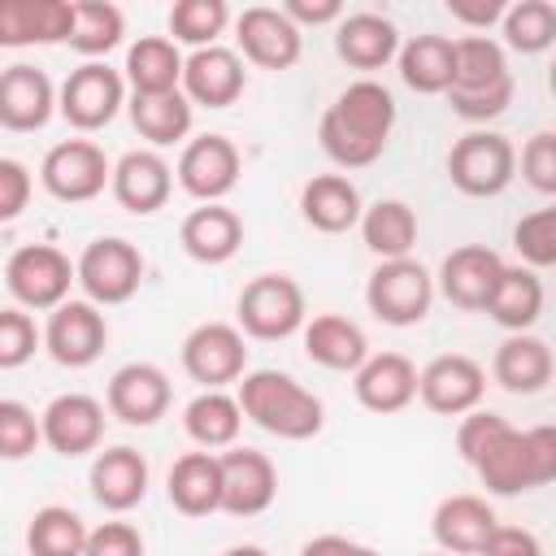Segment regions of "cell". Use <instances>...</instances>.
I'll list each match as a JSON object with an SVG mask.
<instances>
[{
    "mask_svg": "<svg viewBox=\"0 0 556 556\" xmlns=\"http://www.w3.org/2000/svg\"><path fill=\"white\" fill-rule=\"evenodd\" d=\"M456 452L478 473V482L500 500L539 491L556 478V430L552 426L517 430L508 426V417L491 408H473L460 417Z\"/></svg>",
    "mask_w": 556,
    "mask_h": 556,
    "instance_id": "obj_1",
    "label": "cell"
},
{
    "mask_svg": "<svg viewBox=\"0 0 556 556\" xmlns=\"http://www.w3.org/2000/svg\"><path fill=\"white\" fill-rule=\"evenodd\" d=\"M395 130V96L378 78L348 83L317 122V143L339 169L374 165Z\"/></svg>",
    "mask_w": 556,
    "mask_h": 556,
    "instance_id": "obj_2",
    "label": "cell"
},
{
    "mask_svg": "<svg viewBox=\"0 0 556 556\" xmlns=\"http://www.w3.org/2000/svg\"><path fill=\"white\" fill-rule=\"evenodd\" d=\"M452 113L482 126L513 104V70L508 52L491 35H460L452 39V87L443 91Z\"/></svg>",
    "mask_w": 556,
    "mask_h": 556,
    "instance_id": "obj_3",
    "label": "cell"
},
{
    "mask_svg": "<svg viewBox=\"0 0 556 556\" xmlns=\"http://www.w3.org/2000/svg\"><path fill=\"white\" fill-rule=\"evenodd\" d=\"M235 400H239L243 421H252L256 430H265L274 439H287V443H304V439L321 434V426H326V404L282 369H248L239 378Z\"/></svg>",
    "mask_w": 556,
    "mask_h": 556,
    "instance_id": "obj_4",
    "label": "cell"
},
{
    "mask_svg": "<svg viewBox=\"0 0 556 556\" xmlns=\"http://www.w3.org/2000/svg\"><path fill=\"white\" fill-rule=\"evenodd\" d=\"M235 317H239V334L243 339L278 343V339H291L295 330H304L308 304H304V291H300V282L291 274H256L239 291Z\"/></svg>",
    "mask_w": 556,
    "mask_h": 556,
    "instance_id": "obj_5",
    "label": "cell"
},
{
    "mask_svg": "<svg viewBox=\"0 0 556 556\" xmlns=\"http://www.w3.org/2000/svg\"><path fill=\"white\" fill-rule=\"evenodd\" d=\"M74 282L83 287L87 304L117 308V304L135 300V291L143 287V252L122 235H100L78 252Z\"/></svg>",
    "mask_w": 556,
    "mask_h": 556,
    "instance_id": "obj_6",
    "label": "cell"
},
{
    "mask_svg": "<svg viewBox=\"0 0 556 556\" xmlns=\"http://www.w3.org/2000/svg\"><path fill=\"white\" fill-rule=\"evenodd\" d=\"M447 178L460 195L491 200L517 178V148L500 130H469L447 152Z\"/></svg>",
    "mask_w": 556,
    "mask_h": 556,
    "instance_id": "obj_7",
    "label": "cell"
},
{
    "mask_svg": "<svg viewBox=\"0 0 556 556\" xmlns=\"http://www.w3.org/2000/svg\"><path fill=\"white\" fill-rule=\"evenodd\" d=\"M365 304L382 326H395V330L417 326L434 304V274L413 256L378 261V269L365 282Z\"/></svg>",
    "mask_w": 556,
    "mask_h": 556,
    "instance_id": "obj_8",
    "label": "cell"
},
{
    "mask_svg": "<svg viewBox=\"0 0 556 556\" xmlns=\"http://www.w3.org/2000/svg\"><path fill=\"white\" fill-rule=\"evenodd\" d=\"M4 287L17 308L26 313H52L70 300L74 287V261L52 243H26L4 261Z\"/></svg>",
    "mask_w": 556,
    "mask_h": 556,
    "instance_id": "obj_9",
    "label": "cell"
},
{
    "mask_svg": "<svg viewBox=\"0 0 556 556\" xmlns=\"http://www.w3.org/2000/svg\"><path fill=\"white\" fill-rule=\"evenodd\" d=\"M122 104H126V78L104 61H83L56 87V113L83 135L104 130L122 113Z\"/></svg>",
    "mask_w": 556,
    "mask_h": 556,
    "instance_id": "obj_10",
    "label": "cell"
},
{
    "mask_svg": "<svg viewBox=\"0 0 556 556\" xmlns=\"http://www.w3.org/2000/svg\"><path fill=\"white\" fill-rule=\"evenodd\" d=\"M109 174H113V161L91 139H61L39 161V182L61 204H87V200L104 195Z\"/></svg>",
    "mask_w": 556,
    "mask_h": 556,
    "instance_id": "obj_11",
    "label": "cell"
},
{
    "mask_svg": "<svg viewBox=\"0 0 556 556\" xmlns=\"http://www.w3.org/2000/svg\"><path fill=\"white\" fill-rule=\"evenodd\" d=\"M182 369L204 391H226L248 374V343L230 321H200L182 339Z\"/></svg>",
    "mask_w": 556,
    "mask_h": 556,
    "instance_id": "obj_12",
    "label": "cell"
},
{
    "mask_svg": "<svg viewBox=\"0 0 556 556\" xmlns=\"http://www.w3.org/2000/svg\"><path fill=\"white\" fill-rule=\"evenodd\" d=\"M239 169H243V156H239V148L226 135H195V139L182 143L178 165H174V178H178V187L191 200L222 204L235 191Z\"/></svg>",
    "mask_w": 556,
    "mask_h": 556,
    "instance_id": "obj_13",
    "label": "cell"
},
{
    "mask_svg": "<svg viewBox=\"0 0 556 556\" xmlns=\"http://www.w3.org/2000/svg\"><path fill=\"white\" fill-rule=\"evenodd\" d=\"M486 395V369L465 352H443L417 369V400L439 417H465Z\"/></svg>",
    "mask_w": 556,
    "mask_h": 556,
    "instance_id": "obj_14",
    "label": "cell"
},
{
    "mask_svg": "<svg viewBox=\"0 0 556 556\" xmlns=\"http://www.w3.org/2000/svg\"><path fill=\"white\" fill-rule=\"evenodd\" d=\"M169 400H174V387H169V374L152 361H130L122 369H113L109 387H104V408L109 417H117L122 426H156L165 413H169Z\"/></svg>",
    "mask_w": 556,
    "mask_h": 556,
    "instance_id": "obj_15",
    "label": "cell"
},
{
    "mask_svg": "<svg viewBox=\"0 0 556 556\" xmlns=\"http://www.w3.org/2000/svg\"><path fill=\"white\" fill-rule=\"evenodd\" d=\"M39 434H43V447H52L65 460L100 452V443H104V404L87 391H65V395L43 404Z\"/></svg>",
    "mask_w": 556,
    "mask_h": 556,
    "instance_id": "obj_16",
    "label": "cell"
},
{
    "mask_svg": "<svg viewBox=\"0 0 556 556\" xmlns=\"http://www.w3.org/2000/svg\"><path fill=\"white\" fill-rule=\"evenodd\" d=\"M235 43H239V61L256 70H291L304 52V30L291 26L282 9L252 4L235 17Z\"/></svg>",
    "mask_w": 556,
    "mask_h": 556,
    "instance_id": "obj_17",
    "label": "cell"
},
{
    "mask_svg": "<svg viewBox=\"0 0 556 556\" xmlns=\"http://www.w3.org/2000/svg\"><path fill=\"white\" fill-rule=\"evenodd\" d=\"M43 334V348L56 365L65 369H87L100 361L104 343H109V321L96 304L87 300H65L48 313V326L39 330Z\"/></svg>",
    "mask_w": 556,
    "mask_h": 556,
    "instance_id": "obj_18",
    "label": "cell"
},
{
    "mask_svg": "<svg viewBox=\"0 0 556 556\" xmlns=\"http://www.w3.org/2000/svg\"><path fill=\"white\" fill-rule=\"evenodd\" d=\"M504 274V256L486 243H465V248H452L434 274V295H443L452 308H465V313H482L495 282Z\"/></svg>",
    "mask_w": 556,
    "mask_h": 556,
    "instance_id": "obj_19",
    "label": "cell"
},
{
    "mask_svg": "<svg viewBox=\"0 0 556 556\" xmlns=\"http://www.w3.org/2000/svg\"><path fill=\"white\" fill-rule=\"evenodd\" d=\"M222 469V508L230 517H261L278 500V469L265 452L256 447H226L217 456Z\"/></svg>",
    "mask_w": 556,
    "mask_h": 556,
    "instance_id": "obj_20",
    "label": "cell"
},
{
    "mask_svg": "<svg viewBox=\"0 0 556 556\" xmlns=\"http://www.w3.org/2000/svg\"><path fill=\"white\" fill-rule=\"evenodd\" d=\"M109 191L113 200L135 213V217H152L169 204V191H174V169L161 152L152 148H130L113 161V174H109Z\"/></svg>",
    "mask_w": 556,
    "mask_h": 556,
    "instance_id": "obj_21",
    "label": "cell"
},
{
    "mask_svg": "<svg viewBox=\"0 0 556 556\" xmlns=\"http://www.w3.org/2000/svg\"><path fill=\"white\" fill-rule=\"evenodd\" d=\"M243 87H248V70H243V61H239L235 48L213 43V48H195V52L182 56V83H178V91L191 100V109L195 104H204V109H230L243 96Z\"/></svg>",
    "mask_w": 556,
    "mask_h": 556,
    "instance_id": "obj_22",
    "label": "cell"
},
{
    "mask_svg": "<svg viewBox=\"0 0 556 556\" xmlns=\"http://www.w3.org/2000/svg\"><path fill=\"white\" fill-rule=\"evenodd\" d=\"M352 395L365 413H404L417 400V365L404 352H369L352 374Z\"/></svg>",
    "mask_w": 556,
    "mask_h": 556,
    "instance_id": "obj_23",
    "label": "cell"
},
{
    "mask_svg": "<svg viewBox=\"0 0 556 556\" xmlns=\"http://www.w3.org/2000/svg\"><path fill=\"white\" fill-rule=\"evenodd\" d=\"M56 113V87L39 65H9L0 70V126L13 135H35Z\"/></svg>",
    "mask_w": 556,
    "mask_h": 556,
    "instance_id": "obj_24",
    "label": "cell"
},
{
    "mask_svg": "<svg viewBox=\"0 0 556 556\" xmlns=\"http://www.w3.org/2000/svg\"><path fill=\"white\" fill-rule=\"evenodd\" d=\"M148 460L143 452L117 443V447H104L96 452L91 469H87V486H91V500L104 508V513H130L143 504L148 495Z\"/></svg>",
    "mask_w": 556,
    "mask_h": 556,
    "instance_id": "obj_25",
    "label": "cell"
},
{
    "mask_svg": "<svg viewBox=\"0 0 556 556\" xmlns=\"http://www.w3.org/2000/svg\"><path fill=\"white\" fill-rule=\"evenodd\" d=\"M495 526L500 517L482 495H447L434 504V517H430V534L447 556H482Z\"/></svg>",
    "mask_w": 556,
    "mask_h": 556,
    "instance_id": "obj_26",
    "label": "cell"
},
{
    "mask_svg": "<svg viewBox=\"0 0 556 556\" xmlns=\"http://www.w3.org/2000/svg\"><path fill=\"white\" fill-rule=\"evenodd\" d=\"M74 26V0H0V48L65 43Z\"/></svg>",
    "mask_w": 556,
    "mask_h": 556,
    "instance_id": "obj_27",
    "label": "cell"
},
{
    "mask_svg": "<svg viewBox=\"0 0 556 556\" xmlns=\"http://www.w3.org/2000/svg\"><path fill=\"white\" fill-rule=\"evenodd\" d=\"M400 52V30L382 13H343L334 22V56L352 70H382Z\"/></svg>",
    "mask_w": 556,
    "mask_h": 556,
    "instance_id": "obj_28",
    "label": "cell"
},
{
    "mask_svg": "<svg viewBox=\"0 0 556 556\" xmlns=\"http://www.w3.org/2000/svg\"><path fill=\"white\" fill-rule=\"evenodd\" d=\"M178 243L195 265H226L243 248V217L226 204H200L182 217Z\"/></svg>",
    "mask_w": 556,
    "mask_h": 556,
    "instance_id": "obj_29",
    "label": "cell"
},
{
    "mask_svg": "<svg viewBox=\"0 0 556 556\" xmlns=\"http://www.w3.org/2000/svg\"><path fill=\"white\" fill-rule=\"evenodd\" d=\"M552 374H556L552 348H547V339H539L530 330L526 334H508L491 356V378L508 395H539V391H547Z\"/></svg>",
    "mask_w": 556,
    "mask_h": 556,
    "instance_id": "obj_30",
    "label": "cell"
},
{
    "mask_svg": "<svg viewBox=\"0 0 556 556\" xmlns=\"http://www.w3.org/2000/svg\"><path fill=\"white\" fill-rule=\"evenodd\" d=\"M365 200L348 174H313L300 187V217L321 235H343L361 222Z\"/></svg>",
    "mask_w": 556,
    "mask_h": 556,
    "instance_id": "obj_31",
    "label": "cell"
},
{
    "mask_svg": "<svg viewBox=\"0 0 556 556\" xmlns=\"http://www.w3.org/2000/svg\"><path fill=\"white\" fill-rule=\"evenodd\" d=\"M304 356L321 369H334V374H356L361 361L369 356V339L365 330L343 317V313H317L304 321Z\"/></svg>",
    "mask_w": 556,
    "mask_h": 556,
    "instance_id": "obj_32",
    "label": "cell"
},
{
    "mask_svg": "<svg viewBox=\"0 0 556 556\" xmlns=\"http://www.w3.org/2000/svg\"><path fill=\"white\" fill-rule=\"evenodd\" d=\"M122 78L130 87V96H165L178 91L182 83V52L169 35H139L126 48V65Z\"/></svg>",
    "mask_w": 556,
    "mask_h": 556,
    "instance_id": "obj_33",
    "label": "cell"
},
{
    "mask_svg": "<svg viewBox=\"0 0 556 556\" xmlns=\"http://www.w3.org/2000/svg\"><path fill=\"white\" fill-rule=\"evenodd\" d=\"M543 300H547V291H543V278L534 269L504 265V274H500V282H495V291H491L482 313L495 326H504L508 334H526L543 317Z\"/></svg>",
    "mask_w": 556,
    "mask_h": 556,
    "instance_id": "obj_34",
    "label": "cell"
},
{
    "mask_svg": "<svg viewBox=\"0 0 556 556\" xmlns=\"http://www.w3.org/2000/svg\"><path fill=\"white\" fill-rule=\"evenodd\" d=\"M165 495L182 517H208L222 508V469L213 452H187L169 465Z\"/></svg>",
    "mask_w": 556,
    "mask_h": 556,
    "instance_id": "obj_35",
    "label": "cell"
},
{
    "mask_svg": "<svg viewBox=\"0 0 556 556\" xmlns=\"http://www.w3.org/2000/svg\"><path fill=\"white\" fill-rule=\"evenodd\" d=\"M130 126L139 130V139H148L152 152L161 148H174V143H187L191 135V122H195V109L182 91H165V96H130Z\"/></svg>",
    "mask_w": 556,
    "mask_h": 556,
    "instance_id": "obj_36",
    "label": "cell"
},
{
    "mask_svg": "<svg viewBox=\"0 0 556 556\" xmlns=\"http://www.w3.org/2000/svg\"><path fill=\"white\" fill-rule=\"evenodd\" d=\"M400 78L417 96H443L452 87V39L447 35H413L395 52Z\"/></svg>",
    "mask_w": 556,
    "mask_h": 556,
    "instance_id": "obj_37",
    "label": "cell"
},
{
    "mask_svg": "<svg viewBox=\"0 0 556 556\" xmlns=\"http://www.w3.org/2000/svg\"><path fill=\"white\" fill-rule=\"evenodd\" d=\"M361 239L378 261H404L417 248V213L404 200H374L361 213Z\"/></svg>",
    "mask_w": 556,
    "mask_h": 556,
    "instance_id": "obj_38",
    "label": "cell"
},
{
    "mask_svg": "<svg viewBox=\"0 0 556 556\" xmlns=\"http://www.w3.org/2000/svg\"><path fill=\"white\" fill-rule=\"evenodd\" d=\"M182 430L200 452H217V447H235L239 430H243V413L239 400L226 391H200L187 408H182Z\"/></svg>",
    "mask_w": 556,
    "mask_h": 556,
    "instance_id": "obj_39",
    "label": "cell"
},
{
    "mask_svg": "<svg viewBox=\"0 0 556 556\" xmlns=\"http://www.w3.org/2000/svg\"><path fill=\"white\" fill-rule=\"evenodd\" d=\"M126 39V13L109 0H74V26H70V48L87 61L109 56Z\"/></svg>",
    "mask_w": 556,
    "mask_h": 556,
    "instance_id": "obj_40",
    "label": "cell"
},
{
    "mask_svg": "<svg viewBox=\"0 0 556 556\" xmlns=\"http://www.w3.org/2000/svg\"><path fill=\"white\" fill-rule=\"evenodd\" d=\"M87 521L65 504H43L26 521V556H83Z\"/></svg>",
    "mask_w": 556,
    "mask_h": 556,
    "instance_id": "obj_41",
    "label": "cell"
},
{
    "mask_svg": "<svg viewBox=\"0 0 556 556\" xmlns=\"http://www.w3.org/2000/svg\"><path fill=\"white\" fill-rule=\"evenodd\" d=\"M500 48H513L521 56H539L556 43V4L552 0H517L500 17Z\"/></svg>",
    "mask_w": 556,
    "mask_h": 556,
    "instance_id": "obj_42",
    "label": "cell"
},
{
    "mask_svg": "<svg viewBox=\"0 0 556 556\" xmlns=\"http://www.w3.org/2000/svg\"><path fill=\"white\" fill-rule=\"evenodd\" d=\"M230 26L226 0H174L169 9V39L195 48H213Z\"/></svg>",
    "mask_w": 556,
    "mask_h": 556,
    "instance_id": "obj_43",
    "label": "cell"
},
{
    "mask_svg": "<svg viewBox=\"0 0 556 556\" xmlns=\"http://www.w3.org/2000/svg\"><path fill=\"white\" fill-rule=\"evenodd\" d=\"M513 248L521 252V265L543 274L556 265V208H534L513 226Z\"/></svg>",
    "mask_w": 556,
    "mask_h": 556,
    "instance_id": "obj_44",
    "label": "cell"
},
{
    "mask_svg": "<svg viewBox=\"0 0 556 556\" xmlns=\"http://www.w3.org/2000/svg\"><path fill=\"white\" fill-rule=\"evenodd\" d=\"M43 443L39 413L22 400H0V460H26Z\"/></svg>",
    "mask_w": 556,
    "mask_h": 556,
    "instance_id": "obj_45",
    "label": "cell"
},
{
    "mask_svg": "<svg viewBox=\"0 0 556 556\" xmlns=\"http://www.w3.org/2000/svg\"><path fill=\"white\" fill-rule=\"evenodd\" d=\"M39 343H43V334L26 308H17V304L0 308V369H22Z\"/></svg>",
    "mask_w": 556,
    "mask_h": 556,
    "instance_id": "obj_46",
    "label": "cell"
},
{
    "mask_svg": "<svg viewBox=\"0 0 556 556\" xmlns=\"http://www.w3.org/2000/svg\"><path fill=\"white\" fill-rule=\"evenodd\" d=\"M521 178L539 195H556V130H539L521 148Z\"/></svg>",
    "mask_w": 556,
    "mask_h": 556,
    "instance_id": "obj_47",
    "label": "cell"
},
{
    "mask_svg": "<svg viewBox=\"0 0 556 556\" xmlns=\"http://www.w3.org/2000/svg\"><path fill=\"white\" fill-rule=\"evenodd\" d=\"M83 556H148V547L130 521H100L96 530H87Z\"/></svg>",
    "mask_w": 556,
    "mask_h": 556,
    "instance_id": "obj_48",
    "label": "cell"
},
{
    "mask_svg": "<svg viewBox=\"0 0 556 556\" xmlns=\"http://www.w3.org/2000/svg\"><path fill=\"white\" fill-rule=\"evenodd\" d=\"M30 187H35L30 169H26L22 161H13V156H0V226L17 222V217L26 213Z\"/></svg>",
    "mask_w": 556,
    "mask_h": 556,
    "instance_id": "obj_49",
    "label": "cell"
},
{
    "mask_svg": "<svg viewBox=\"0 0 556 556\" xmlns=\"http://www.w3.org/2000/svg\"><path fill=\"white\" fill-rule=\"evenodd\" d=\"M482 556H543V543L526 526H495V534L482 547Z\"/></svg>",
    "mask_w": 556,
    "mask_h": 556,
    "instance_id": "obj_50",
    "label": "cell"
},
{
    "mask_svg": "<svg viewBox=\"0 0 556 556\" xmlns=\"http://www.w3.org/2000/svg\"><path fill=\"white\" fill-rule=\"evenodd\" d=\"M504 0H447V13L460 22V26H469L473 35H482L486 26H495L500 17H504Z\"/></svg>",
    "mask_w": 556,
    "mask_h": 556,
    "instance_id": "obj_51",
    "label": "cell"
},
{
    "mask_svg": "<svg viewBox=\"0 0 556 556\" xmlns=\"http://www.w3.org/2000/svg\"><path fill=\"white\" fill-rule=\"evenodd\" d=\"M282 13L291 17V26H330L343 17V4L339 0H287Z\"/></svg>",
    "mask_w": 556,
    "mask_h": 556,
    "instance_id": "obj_52",
    "label": "cell"
},
{
    "mask_svg": "<svg viewBox=\"0 0 556 556\" xmlns=\"http://www.w3.org/2000/svg\"><path fill=\"white\" fill-rule=\"evenodd\" d=\"M300 556H382L378 547L369 543H356V539H343V534H317L300 547Z\"/></svg>",
    "mask_w": 556,
    "mask_h": 556,
    "instance_id": "obj_53",
    "label": "cell"
},
{
    "mask_svg": "<svg viewBox=\"0 0 556 556\" xmlns=\"http://www.w3.org/2000/svg\"><path fill=\"white\" fill-rule=\"evenodd\" d=\"M222 556H269L265 547H256V543H235V547H226Z\"/></svg>",
    "mask_w": 556,
    "mask_h": 556,
    "instance_id": "obj_54",
    "label": "cell"
},
{
    "mask_svg": "<svg viewBox=\"0 0 556 556\" xmlns=\"http://www.w3.org/2000/svg\"><path fill=\"white\" fill-rule=\"evenodd\" d=\"M430 556H447V552H430Z\"/></svg>",
    "mask_w": 556,
    "mask_h": 556,
    "instance_id": "obj_55",
    "label": "cell"
}]
</instances>
